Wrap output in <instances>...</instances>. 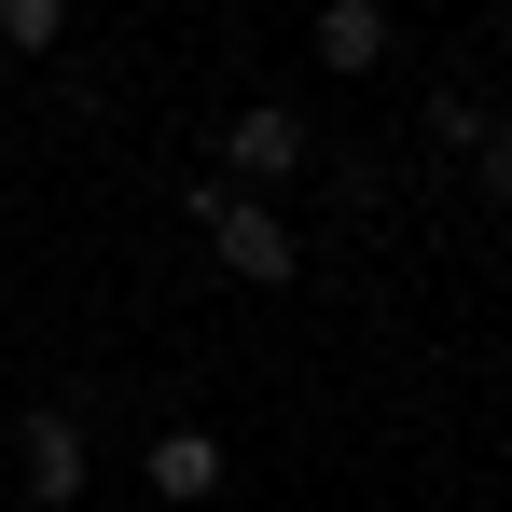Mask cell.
<instances>
[{
	"label": "cell",
	"mask_w": 512,
	"mask_h": 512,
	"mask_svg": "<svg viewBox=\"0 0 512 512\" xmlns=\"http://www.w3.org/2000/svg\"><path fill=\"white\" fill-rule=\"evenodd\" d=\"M56 42H70L56 0H0V56H56Z\"/></svg>",
	"instance_id": "cell-7"
},
{
	"label": "cell",
	"mask_w": 512,
	"mask_h": 512,
	"mask_svg": "<svg viewBox=\"0 0 512 512\" xmlns=\"http://www.w3.org/2000/svg\"><path fill=\"white\" fill-rule=\"evenodd\" d=\"M222 153H236V180H291L305 167V111H291V97H250V111L222 125Z\"/></svg>",
	"instance_id": "cell-4"
},
{
	"label": "cell",
	"mask_w": 512,
	"mask_h": 512,
	"mask_svg": "<svg viewBox=\"0 0 512 512\" xmlns=\"http://www.w3.org/2000/svg\"><path fill=\"white\" fill-rule=\"evenodd\" d=\"M84 471H97V443H84V416H56V402H42V416L14 429V485H28V499H42V512H70V499H84Z\"/></svg>",
	"instance_id": "cell-2"
},
{
	"label": "cell",
	"mask_w": 512,
	"mask_h": 512,
	"mask_svg": "<svg viewBox=\"0 0 512 512\" xmlns=\"http://www.w3.org/2000/svg\"><path fill=\"white\" fill-rule=\"evenodd\" d=\"M139 485H153V499H222V429H194V416H167L153 429V443H139Z\"/></svg>",
	"instance_id": "cell-3"
},
{
	"label": "cell",
	"mask_w": 512,
	"mask_h": 512,
	"mask_svg": "<svg viewBox=\"0 0 512 512\" xmlns=\"http://www.w3.org/2000/svg\"><path fill=\"white\" fill-rule=\"evenodd\" d=\"M471 167H485V194L512 208V125H485V153H471Z\"/></svg>",
	"instance_id": "cell-8"
},
{
	"label": "cell",
	"mask_w": 512,
	"mask_h": 512,
	"mask_svg": "<svg viewBox=\"0 0 512 512\" xmlns=\"http://www.w3.org/2000/svg\"><path fill=\"white\" fill-rule=\"evenodd\" d=\"M180 222H208L222 277H250V291H291V263H305L291 208H263V194H236V180H194V194H180Z\"/></svg>",
	"instance_id": "cell-1"
},
{
	"label": "cell",
	"mask_w": 512,
	"mask_h": 512,
	"mask_svg": "<svg viewBox=\"0 0 512 512\" xmlns=\"http://www.w3.org/2000/svg\"><path fill=\"white\" fill-rule=\"evenodd\" d=\"M388 56H402V14L388 0H333L319 14V70H388Z\"/></svg>",
	"instance_id": "cell-5"
},
{
	"label": "cell",
	"mask_w": 512,
	"mask_h": 512,
	"mask_svg": "<svg viewBox=\"0 0 512 512\" xmlns=\"http://www.w3.org/2000/svg\"><path fill=\"white\" fill-rule=\"evenodd\" d=\"M485 125H499V111L471 84H429V139H443V153H485Z\"/></svg>",
	"instance_id": "cell-6"
}]
</instances>
